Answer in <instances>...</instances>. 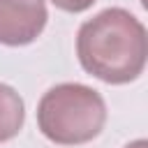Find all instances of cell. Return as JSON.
Instances as JSON below:
<instances>
[{"label": "cell", "instance_id": "cell-4", "mask_svg": "<svg viewBox=\"0 0 148 148\" xmlns=\"http://www.w3.org/2000/svg\"><path fill=\"white\" fill-rule=\"evenodd\" d=\"M25 120V104L21 99V95L7 86L0 83V143L14 139Z\"/></svg>", "mask_w": 148, "mask_h": 148}, {"label": "cell", "instance_id": "cell-2", "mask_svg": "<svg viewBox=\"0 0 148 148\" xmlns=\"http://www.w3.org/2000/svg\"><path fill=\"white\" fill-rule=\"evenodd\" d=\"M106 123V104L97 90L83 83H58L37 104L39 132L58 146L92 141Z\"/></svg>", "mask_w": 148, "mask_h": 148}, {"label": "cell", "instance_id": "cell-6", "mask_svg": "<svg viewBox=\"0 0 148 148\" xmlns=\"http://www.w3.org/2000/svg\"><path fill=\"white\" fill-rule=\"evenodd\" d=\"M125 148H148V143H146V139H136V141H132V143H127Z\"/></svg>", "mask_w": 148, "mask_h": 148}, {"label": "cell", "instance_id": "cell-3", "mask_svg": "<svg viewBox=\"0 0 148 148\" xmlns=\"http://www.w3.org/2000/svg\"><path fill=\"white\" fill-rule=\"evenodd\" d=\"M46 21L44 0H0V44L25 46L42 35Z\"/></svg>", "mask_w": 148, "mask_h": 148}, {"label": "cell", "instance_id": "cell-1", "mask_svg": "<svg viewBox=\"0 0 148 148\" xmlns=\"http://www.w3.org/2000/svg\"><path fill=\"white\" fill-rule=\"evenodd\" d=\"M81 67L95 79L123 86L143 74L148 35L143 23L123 7H109L88 18L76 32Z\"/></svg>", "mask_w": 148, "mask_h": 148}, {"label": "cell", "instance_id": "cell-5", "mask_svg": "<svg viewBox=\"0 0 148 148\" xmlns=\"http://www.w3.org/2000/svg\"><path fill=\"white\" fill-rule=\"evenodd\" d=\"M58 9L62 12H69V14H79V12H86L95 5V0H51Z\"/></svg>", "mask_w": 148, "mask_h": 148}]
</instances>
